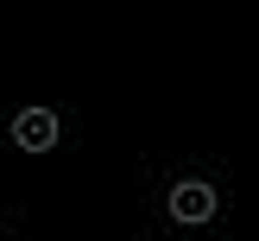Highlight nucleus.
Wrapping results in <instances>:
<instances>
[{
  "instance_id": "1",
  "label": "nucleus",
  "mask_w": 259,
  "mask_h": 241,
  "mask_svg": "<svg viewBox=\"0 0 259 241\" xmlns=\"http://www.w3.org/2000/svg\"><path fill=\"white\" fill-rule=\"evenodd\" d=\"M215 210H222V197H215L202 178H184V184H171V222H209Z\"/></svg>"
},
{
  "instance_id": "2",
  "label": "nucleus",
  "mask_w": 259,
  "mask_h": 241,
  "mask_svg": "<svg viewBox=\"0 0 259 241\" xmlns=\"http://www.w3.org/2000/svg\"><path fill=\"white\" fill-rule=\"evenodd\" d=\"M13 146H19V152H51V146H57V114H51V108H19Z\"/></svg>"
}]
</instances>
